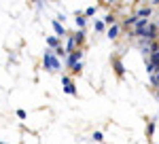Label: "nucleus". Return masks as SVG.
<instances>
[{
  "label": "nucleus",
  "mask_w": 159,
  "mask_h": 144,
  "mask_svg": "<svg viewBox=\"0 0 159 144\" xmlns=\"http://www.w3.org/2000/svg\"><path fill=\"white\" fill-rule=\"evenodd\" d=\"M45 68H49V70H57L60 68V64H57V60L53 57V53H45Z\"/></svg>",
  "instance_id": "1"
},
{
  "label": "nucleus",
  "mask_w": 159,
  "mask_h": 144,
  "mask_svg": "<svg viewBox=\"0 0 159 144\" xmlns=\"http://www.w3.org/2000/svg\"><path fill=\"white\" fill-rule=\"evenodd\" d=\"M147 25H148V19H138V21H136V25H134L136 36H142V32L147 30Z\"/></svg>",
  "instance_id": "2"
},
{
  "label": "nucleus",
  "mask_w": 159,
  "mask_h": 144,
  "mask_svg": "<svg viewBox=\"0 0 159 144\" xmlns=\"http://www.w3.org/2000/svg\"><path fill=\"white\" fill-rule=\"evenodd\" d=\"M81 55H83L81 51H72V53H70V57H68V66H74V64H79V61H81Z\"/></svg>",
  "instance_id": "3"
},
{
  "label": "nucleus",
  "mask_w": 159,
  "mask_h": 144,
  "mask_svg": "<svg viewBox=\"0 0 159 144\" xmlns=\"http://www.w3.org/2000/svg\"><path fill=\"white\" fill-rule=\"evenodd\" d=\"M61 81H64V85H66V87H64V89H66V93H70V96H74V93H76V89H74V85L70 83V79H68V76H64Z\"/></svg>",
  "instance_id": "4"
},
{
  "label": "nucleus",
  "mask_w": 159,
  "mask_h": 144,
  "mask_svg": "<svg viewBox=\"0 0 159 144\" xmlns=\"http://www.w3.org/2000/svg\"><path fill=\"white\" fill-rule=\"evenodd\" d=\"M117 34H119V25L115 24V25H110L108 28V32H106V36H108L110 40H112V38H117Z\"/></svg>",
  "instance_id": "5"
},
{
  "label": "nucleus",
  "mask_w": 159,
  "mask_h": 144,
  "mask_svg": "<svg viewBox=\"0 0 159 144\" xmlns=\"http://www.w3.org/2000/svg\"><path fill=\"white\" fill-rule=\"evenodd\" d=\"M53 30H55L60 36H66V30H64V25H61L60 21H53Z\"/></svg>",
  "instance_id": "6"
},
{
  "label": "nucleus",
  "mask_w": 159,
  "mask_h": 144,
  "mask_svg": "<svg viewBox=\"0 0 159 144\" xmlns=\"http://www.w3.org/2000/svg\"><path fill=\"white\" fill-rule=\"evenodd\" d=\"M112 64H115V68H117V74H119V76H123V72H125V68H123L121 60H115Z\"/></svg>",
  "instance_id": "7"
},
{
  "label": "nucleus",
  "mask_w": 159,
  "mask_h": 144,
  "mask_svg": "<svg viewBox=\"0 0 159 144\" xmlns=\"http://www.w3.org/2000/svg\"><path fill=\"white\" fill-rule=\"evenodd\" d=\"M72 38H74V43H83V40H85V32H83V30H79L76 36H72Z\"/></svg>",
  "instance_id": "8"
},
{
  "label": "nucleus",
  "mask_w": 159,
  "mask_h": 144,
  "mask_svg": "<svg viewBox=\"0 0 159 144\" xmlns=\"http://www.w3.org/2000/svg\"><path fill=\"white\" fill-rule=\"evenodd\" d=\"M136 21H138V17L132 15V17H127V19H125V25H127V28H129V25H136Z\"/></svg>",
  "instance_id": "9"
},
{
  "label": "nucleus",
  "mask_w": 159,
  "mask_h": 144,
  "mask_svg": "<svg viewBox=\"0 0 159 144\" xmlns=\"http://www.w3.org/2000/svg\"><path fill=\"white\" fill-rule=\"evenodd\" d=\"M74 21H76V28H83V25H85V17H83V15H76Z\"/></svg>",
  "instance_id": "10"
},
{
  "label": "nucleus",
  "mask_w": 159,
  "mask_h": 144,
  "mask_svg": "<svg viewBox=\"0 0 159 144\" xmlns=\"http://www.w3.org/2000/svg\"><path fill=\"white\" fill-rule=\"evenodd\" d=\"M81 70H83V64H81V61H79V64H74V66H72V72H76V74H79Z\"/></svg>",
  "instance_id": "11"
},
{
  "label": "nucleus",
  "mask_w": 159,
  "mask_h": 144,
  "mask_svg": "<svg viewBox=\"0 0 159 144\" xmlns=\"http://www.w3.org/2000/svg\"><path fill=\"white\" fill-rule=\"evenodd\" d=\"M93 140H96V142H102V140H104L102 132H96V133H93Z\"/></svg>",
  "instance_id": "12"
},
{
  "label": "nucleus",
  "mask_w": 159,
  "mask_h": 144,
  "mask_svg": "<svg viewBox=\"0 0 159 144\" xmlns=\"http://www.w3.org/2000/svg\"><path fill=\"white\" fill-rule=\"evenodd\" d=\"M47 43H49L51 47H57V38H55V36H49V40H47Z\"/></svg>",
  "instance_id": "13"
},
{
  "label": "nucleus",
  "mask_w": 159,
  "mask_h": 144,
  "mask_svg": "<svg viewBox=\"0 0 159 144\" xmlns=\"http://www.w3.org/2000/svg\"><path fill=\"white\" fill-rule=\"evenodd\" d=\"M104 21H106L108 25H115V17H112V15H106V19H104Z\"/></svg>",
  "instance_id": "14"
},
{
  "label": "nucleus",
  "mask_w": 159,
  "mask_h": 144,
  "mask_svg": "<svg viewBox=\"0 0 159 144\" xmlns=\"http://www.w3.org/2000/svg\"><path fill=\"white\" fill-rule=\"evenodd\" d=\"M96 30L98 32H104V21H96Z\"/></svg>",
  "instance_id": "15"
},
{
  "label": "nucleus",
  "mask_w": 159,
  "mask_h": 144,
  "mask_svg": "<svg viewBox=\"0 0 159 144\" xmlns=\"http://www.w3.org/2000/svg\"><path fill=\"white\" fill-rule=\"evenodd\" d=\"M96 13V7H87V11H85V15H93Z\"/></svg>",
  "instance_id": "16"
},
{
  "label": "nucleus",
  "mask_w": 159,
  "mask_h": 144,
  "mask_svg": "<svg viewBox=\"0 0 159 144\" xmlns=\"http://www.w3.org/2000/svg\"><path fill=\"white\" fill-rule=\"evenodd\" d=\"M74 45H76V43H74V38H70V40H68V49L72 51V49H74Z\"/></svg>",
  "instance_id": "17"
},
{
  "label": "nucleus",
  "mask_w": 159,
  "mask_h": 144,
  "mask_svg": "<svg viewBox=\"0 0 159 144\" xmlns=\"http://www.w3.org/2000/svg\"><path fill=\"white\" fill-rule=\"evenodd\" d=\"M157 96H159V91H157Z\"/></svg>",
  "instance_id": "18"
},
{
  "label": "nucleus",
  "mask_w": 159,
  "mask_h": 144,
  "mask_svg": "<svg viewBox=\"0 0 159 144\" xmlns=\"http://www.w3.org/2000/svg\"><path fill=\"white\" fill-rule=\"evenodd\" d=\"M157 25H159V21H157Z\"/></svg>",
  "instance_id": "19"
}]
</instances>
